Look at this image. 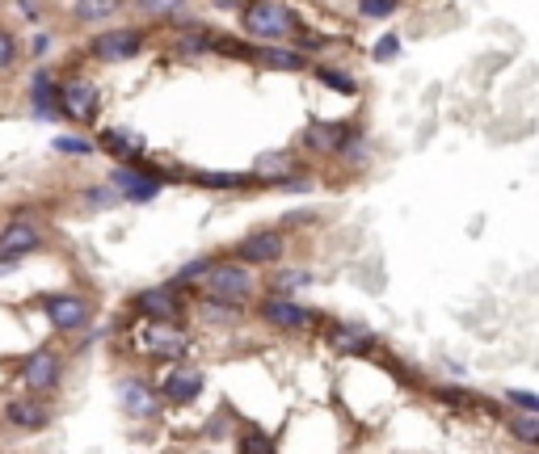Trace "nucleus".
I'll return each mask as SVG.
<instances>
[{
	"mask_svg": "<svg viewBox=\"0 0 539 454\" xmlns=\"http://www.w3.org/2000/svg\"><path fill=\"white\" fill-rule=\"evenodd\" d=\"M202 291H207L211 303L241 307V303L257 291V282H254V273H249V265H241V261H220V265H207V273H202Z\"/></svg>",
	"mask_w": 539,
	"mask_h": 454,
	"instance_id": "1",
	"label": "nucleus"
},
{
	"mask_svg": "<svg viewBox=\"0 0 539 454\" xmlns=\"http://www.w3.org/2000/svg\"><path fill=\"white\" fill-rule=\"evenodd\" d=\"M295 30V13L278 5V0H254V5H244V34L257 38V43H278L286 34Z\"/></svg>",
	"mask_w": 539,
	"mask_h": 454,
	"instance_id": "2",
	"label": "nucleus"
},
{
	"mask_svg": "<svg viewBox=\"0 0 539 454\" xmlns=\"http://www.w3.org/2000/svg\"><path fill=\"white\" fill-rule=\"evenodd\" d=\"M143 354H152L156 362H181L190 354V336L186 328L169 325V320H152V325L143 328Z\"/></svg>",
	"mask_w": 539,
	"mask_h": 454,
	"instance_id": "3",
	"label": "nucleus"
},
{
	"mask_svg": "<svg viewBox=\"0 0 539 454\" xmlns=\"http://www.w3.org/2000/svg\"><path fill=\"white\" fill-rule=\"evenodd\" d=\"M43 312H47V320H51L56 333H80V328L88 325L93 307H88L80 294L59 291V294H43Z\"/></svg>",
	"mask_w": 539,
	"mask_h": 454,
	"instance_id": "4",
	"label": "nucleus"
},
{
	"mask_svg": "<svg viewBox=\"0 0 539 454\" xmlns=\"http://www.w3.org/2000/svg\"><path fill=\"white\" fill-rule=\"evenodd\" d=\"M286 253V240L278 227H262V232H249V236L236 244V257H241V265H275V261H283Z\"/></svg>",
	"mask_w": 539,
	"mask_h": 454,
	"instance_id": "5",
	"label": "nucleus"
},
{
	"mask_svg": "<svg viewBox=\"0 0 539 454\" xmlns=\"http://www.w3.org/2000/svg\"><path fill=\"white\" fill-rule=\"evenodd\" d=\"M56 109L72 122H93L98 119V88L88 80H67V85L56 88Z\"/></svg>",
	"mask_w": 539,
	"mask_h": 454,
	"instance_id": "6",
	"label": "nucleus"
},
{
	"mask_svg": "<svg viewBox=\"0 0 539 454\" xmlns=\"http://www.w3.org/2000/svg\"><path fill=\"white\" fill-rule=\"evenodd\" d=\"M143 46V34L140 30H106L93 38V55L98 59H106V64H127V59H135Z\"/></svg>",
	"mask_w": 539,
	"mask_h": 454,
	"instance_id": "7",
	"label": "nucleus"
},
{
	"mask_svg": "<svg viewBox=\"0 0 539 454\" xmlns=\"http://www.w3.org/2000/svg\"><path fill=\"white\" fill-rule=\"evenodd\" d=\"M38 244H43L38 223H30V219H13V223L0 232V261H17V257H26V253H34Z\"/></svg>",
	"mask_w": 539,
	"mask_h": 454,
	"instance_id": "8",
	"label": "nucleus"
},
{
	"mask_svg": "<svg viewBox=\"0 0 539 454\" xmlns=\"http://www.w3.org/2000/svg\"><path fill=\"white\" fill-rule=\"evenodd\" d=\"M119 404H122V412H131V417H140V421H152L156 412H161V396H156L143 378H122Z\"/></svg>",
	"mask_w": 539,
	"mask_h": 454,
	"instance_id": "9",
	"label": "nucleus"
},
{
	"mask_svg": "<svg viewBox=\"0 0 539 454\" xmlns=\"http://www.w3.org/2000/svg\"><path fill=\"white\" fill-rule=\"evenodd\" d=\"M202 396V375L190 366H173L161 378V400L169 404H194Z\"/></svg>",
	"mask_w": 539,
	"mask_h": 454,
	"instance_id": "10",
	"label": "nucleus"
},
{
	"mask_svg": "<svg viewBox=\"0 0 539 454\" xmlns=\"http://www.w3.org/2000/svg\"><path fill=\"white\" fill-rule=\"evenodd\" d=\"M262 315L270 320L275 328H286V333H299V328H308V325H316V315L304 307V303H291V299H265L262 303Z\"/></svg>",
	"mask_w": 539,
	"mask_h": 454,
	"instance_id": "11",
	"label": "nucleus"
},
{
	"mask_svg": "<svg viewBox=\"0 0 539 454\" xmlns=\"http://www.w3.org/2000/svg\"><path fill=\"white\" fill-rule=\"evenodd\" d=\"M59 370H64V362H59L51 349H38V354L26 357L22 375H26V383H30V391H51L59 383Z\"/></svg>",
	"mask_w": 539,
	"mask_h": 454,
	"instance_id": "12",
	"label": "nucleus"
},
{
	"mask_svg": "<svg viewBox=\"0 0 539 454\" xmlns=\"http://www.w3.org/2000/svg\"><path fill=\"white\" fill-rule=\"evenodd\" d=\"M135 312L148 315V320H173L181 312V299H177L173 286H156V291H143L135 299Z\"/></svg>",
	"mask_w": 539,
	"mask_h": 454,
	"instance_id": "13",
	"label": "nucleus"
},
{
	"mask_svg": "<svg viewBox=\"0 0 539 454\" xmlns=\"http://www.w3.org/2000/svg\"><path fill=\"white\" fill-rule=\"evenodd\" d=\"M114 185L122 190L119 198H127V202H152V198L161 194V181L135 173V169H119V173H114Z\"/></svg>",
	"mask_w": 539,
	"mask_h": 454,
	"instance_id": "14",
	"label": "nucleus"
},
{
	"mask_svg": "<svg viewBox=\"0 0 539 454\" xmlns=\"http://www.w3.org/2000/svg\"><path fill=\"white\" fill-rule=\"evenodd\" d=\"M346 139H350V122H316V127H308V135H304V143L316 151H341Z\"/></svg>",
	"mask_w": 539,
	"mask_h": 454,
	"instance_id": "15",
	"label": "nucleus"
},
{
	"mask_svg": "<svg viewBox=\"0 0 539 454\" xmlns=\"http://www.w3.org/2000/svg\"><path fill=\"white\" fill-rule=\"evenodd\" d=\"M5 417H9V425H17V429H43V425L51 421V412L34 400H13L9 408H5Z\"/></svg>",
	"mask_w": 539,
	"mask_h": 454,
	"instance_id": "16",
	"label": "nucleus"
},
{
	"mask_svg": "<svg viewBox=\"0 0 539 454\" xmlns=\"http://www.w3.org/2000/svg\"><path fill=\"white\" fill-rule=\"evenodd\" d=\"M257 59V64L265 67H278V72H304L308 67V59L299 51H283V46H257V51H249Z\"/></svg>",
	"mask_w": 539,
	"mask_h": 454,
	"instance_id": "17",
	"label": "nucleus"
},
{
	"mask_svg": "<svg viewBox=\"0 0 539 454\" xmlns=\"http://www.w3.org/2000/svg\"><path fill=\"white\" fill-rule=\"evenodd\" d=\"M291 173H295V160L286 151H265L254 160V177H262V181H286Z\"/></svg>",
	"mask_w": 539,
	"mask_h": 454,
	"instance_id": "18",
	"label": "nucleus"
},
{
	"mask_svg": "<svg viewBox=\"0 0 539 454\" xmlns=\"http://www.w3.org/2000/svg\"><path fill=\"white\" fill-rule=\"evenodd\" d=\"M101 148H110L122 160H140L143 156V139L131 135V130H106V135H101Z\"/></svg>",
	"mask_w": 539,
	"mask_h": 454,
	"instance_id": "19",
	"label": "nucleus"
},
{
	"mask_svg": "<svg viewBox=\"0 0 539 454\" xmlns=\"http://www.w3.org/2000/svg\"><path fill=\"white\" fill-rule=\"evenodd\" d=\"M56 80H51V72H38L34 76V85H30V93H34V109L43 114V119H51V114H59L56 109Z\"/></svg>",
	"mask_w": 539,
	"mask_h": 454,
	"instance_id": "20",
	"label": "nucleus"
},
{
	"mask_svg": "<svg viewBox=\"0 0 539 454\" xmlns=\"http://www.w3.org/2000/svg\"><path fill=\"white\" fill-rule=\"evenodd\" d=\"M122 5H127V0H77L72 17H77V22H85V26H93V22H101V17H114Z\"/></svg>",
	"mask_w": 539,
	"mask_h": 454,
	"instance_id": "21",
	"label": "nucleus"
},
{
	"mask_svg": "<svg viewBox=\"0 0 539 454\" xmlns=\"http://www.w3.org/2000/svg\"><path fill=\"white\" fill-rule=\"evenodd\" d=\"M329 341H333V349H341V354H367V349L375 346V336H367L363 328H337Z\"/></svg>",
	"mask_w": 539,
	"mask_h": 454,
	"instance_id": "22",
	"label": "nucleus"
},
{
	"mask_svg": "<svg viewBox=\"0 0 539 454\" xmlns=\"http://www.w3.org/2000/svg\"><path fill=\"white\" fill-rule=\"evenodd\" d=\"M241 454H275V438L262 429H244L241 433Z\"/></svg>",
	"mask_w": 539,
	"mask_h": 454,
	"instance_id": "23",
	"label": "nucleus"
},
{
	"mask_svg": "<svg viewBox=\"0 0 539 454\" xmlns=\"http://www.w3.org/2000/svg\"><path fill=\"white\" fill-rule=\"evenodd\" d=\"M316 76H320V80H325V85H329V88H337V93H346V98H350V93H358V85H354V76L337 72V67H316Z\"/></svg>",
	"mask_w": 539,
	"mask_h": 454,
	"instance_id": "24",
	"label": "nucleus"
},
{
	"mask_svg": "<svg viewBox=\"0 0 539 454\" xmlns=\"http://www.w3.org/2000/svg\"><path fill=\"white\" fill-rule=\"evenodd\" d=\"M510 433H514L518 442H539V417L535 412H523V417L510 425Z\"/></svg>",
	"mask_w": 539,
	"mask_h": 454,
	"instance_id": "25",
	"label": "nucleus"
},
{
	"mask_svg": "<svg viewBox=\"0 0 539 454\" xmlns=\"http://www.w3.org/2000/svg\"><path fill=\"white\" fill-rule=\"evenodd\" d=\"M17 64V38L9 30H0V72H9Z\"/></svg>",
	"mask_w": 539,
	"mask_h": 454,
	"instance_id": "26",
	"label": "nucleus"
},
{
	"mask_svg": "<svg viewBox=\"0 0 539 454\" xmlns=\"http://www.w3.org/2000/svg\"><path fill=\"white\" fill-rule=\"evenodd\" d=\"M400 0H358V13L363 17H388V13H397Z\"/></svg>",
	"mask_w": 539,
	"mask_h": 454,
	"instance_id": "27",
	"label": "nucleus"
},
{
	"mask_svg": "<svg viewBox=\"0 0 539 454\" xmlns=\"http://www.w3.org/2000/svg\"><path fill=\"white\" fill-rule=\"evenodd\" d=\"M56 151H67V156H88V151H93V143H88V139H77V135H59V139H56Z\"/></svg>",
	"mask_w": 539,
	"mask_h": 454,
	"instance_id": "28",
	"label": "nucleus"
},
{
	"mask_svg": "<svg viewBox=\"0 0 539 454\" xmlns=\"http://www.w3.org/2000/svg\"><path fill=\"white\" fill-rule=\"evenodd\" d=\"M506 404H514L518 412H535L539 417V396H531V391H506Z\"/></svg>",
	"mask_w": 539,
	"mask_h": 454,
	"instance_id": "29",
	"label": "nucleus"
},
{
	"mask_svg": "<svg viewBox=\"0 0 539 454\" xmlns=\"http://www.w3.org/2000/svg\"><path fill=\"white\" fill-rule=\"evenodd\" d=\"M140 5L148 13H156V17H169V13H181V5H186V0H140Z\"/></svg>",
	"mask_w": 539,
	"mask_h": 454,
	"instance_id": "30",
	"label": "nucleus"
},
{
	"mask_svg": "<svg viewBox=\"0 0 539 454\" xmlns=\"http://www.w3.org/2000/svg\"><path fill=\"white\" fill-rule=\"evenodd\" d=\"M88 202H93V206H119L122 198L114 194L110 185H93V190H88Z\"/></svg>",
	"mask_w": 539,
	"mask_h": 454,
	"instance_id": "31",
	"label": "nucleus"
},
{
	"mask_svg": "<svg viewBox=\"0 0 539 454\" xmlns=\"http://www.w3.org/2000/svg\"><path fill=\"white\" fill-rule=\"evenodd\" d=\"M397 51H400V38H397V34H384V38L375 43V59H392Z\"/></svg>",
	"mask_w": 539,
	"mask_h": 454,
	"instance_id": "32",
	"label": "nucleus"
},
{
	"mask_svg": "<svg viewBox=\"0 0 539 454\" xmlns=\"http://www.w3.org/2000/svg\"><path fill=\"white\" fill-rule=\"evenodd\" d=\"M207 265H211V257H202V261H190L186 270L177 273V282H194V278H202V273H207Z\"/></svg>",
	"mask_w": 539,
	"mask_h": 454,
	"instance_id": "33",
	"label": "nucleus"
},
{
	"mask_svg": "<svg viewBox=\"0 0 539 454\" xmlns=\"http://www.w3.org/2000/svg\"><path fill=\"white\" fill-rule=\"evenodd\" d=\"M199 181L202 185H244V177H236V173H202Z\"/></svg>",
	"mask_w": 539,
	"mask_h": 454,
	"instance_id": "34",
	"label": "nucleus"
}]
</instances>
